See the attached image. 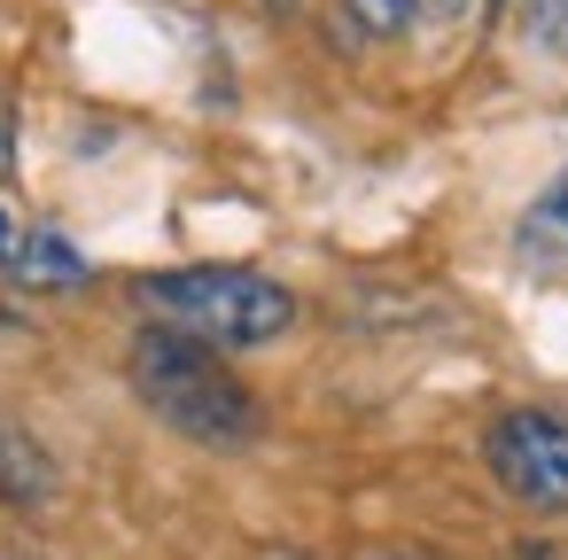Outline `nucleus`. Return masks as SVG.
Returning <instances> with one entry per match:
<instances>
[{
    "instance_id": "nucleus-13",
    "label": "nucleus",
    "mask_w": 568,
    "mask_h": 560,
    "mask_svg": "<svg viewBox=\"0 0 568 560\" xmlns=\"http://www.w3.org/2000/svg\"><path fill=\"white\" fill-rule=\"evenodd\" d=\"M265 560H304V552H265Z\"/></svg>"
},
{
    "instance_id": "nucleus-9",
    "label": "nucleus",
    "mask_w": 568,
    "mask_h": 560,
    "mask_svg": "<svg viewBox=\"0 0 568 560\" xmlns=\"http://www.w3.org/2000/svg\"><path fill=\"white\" fill-rule=\"evenodd\" d=\"M9 164H17V102L0 86V180H9Z\"/></svg>"
},
{
    "instance_id": "nucleus-3",
    "label": "nucleus",
    "mask_w": 568,
    "mask_h": 560,
    "mask_svg": "<svg viewBox=\"0 0 568 560\" xmlns=\"http://www.w3.org/2000/svg\"><path fill=\"white\" fill-rule=\"evenodd\" d=\"M483 459L498 475V490L529 513H560L568 506V420L545 413V405H514L490 420L483 436Z\"/></svg>"
},
{
    "instance_id": "nucleus-7",
    "label": "nucleus",
    "mask_w": 568,
    "mask_h": 560,
    "mask_svg": "<svg viewBox=\"0 0 568 560\" xmlns=\"http://www.w3.org/2000/svg\"><path fill=\"white\" fill-rule=\"evenodd\" d=\"M521 40L568 63V0H521Z\"/></svg>"
},
{
    "instance_id": "nucleus-10",
    "label": "nucleus",
    "mask_w": 568,
    "mask_h": 560,
    "mask_svg": "<svg viewBox=\"0 0 568 560\" xmlns=\"http://www.w3.org/2000/svg\"><path fill=\"white\" fill-rule=\"evenodd\" d=\"M17 242H24V218H17L9 203H0V265H9V257H17Z\"/></svg>"
},
{
    "instance_id": "nucleus-6",
    "label": "nucleus",
    "mask_w": 568,
    "mask_h": 560,
    "mask_svg": "<svg viewBox=\"0 0 568 560\" xmlns=\"http://www.w3.org/2000/svg\"><path fill=\"white\" fill-rule=\"evenodd\" d=\"M521 250H529V257H545V265H552V257H568V203H560V195H545V203L521 218Z\"/></svg>"
},
{
    "instance_id": "nucleus-4",
    "label": "nucleus",
    "mask_w": 568,
    "mask_h": 560,
    "mask_svg": "<svg viewBox=\"0 0 568 560\" xmlns=\"http://www.w3.org/2000/svg\"><path fill=\"white\" fill-rule=\"evenodd\" d=\"M9 273H17L24 288H40V296H71V288H87V250H79L63 226H24Z\"/></svg>"
},
{
    "instance_id": "nucleus-5",
    "label": "nucleus",
    "mask_w": 568,
    "mask_h": 560,
    "mask_svg": "<svg viewBox=\"0 0 568 560\" xmlns=\"http://www.w3.org/2000/svg\"><path fill=\"white\" fill-rule=\"evenodd\" d=\"M48 498H55V459H48V444H40L24 420L0 413V506H48Z\"/></svg>"
},
{
    "instance_id": "nucleus-8",
    "label": "nucleus",
    "mask_w": 568,
    "mask_h": 560,
    "mask_svg": "<svg viewBox=\"0 0 568 560\" xmlns=\"http://www.w3.org/2000/svg\"><path fill=\"white\" fill-rule=\"evenodd\" d=\"M343 9H351V17H358V24H366L374 40H397V32H405V24L420 17L413 0H343Z\"/></svg>"
},
{
    "instance_id": "nucleus-2",
    "label": "nucleus",
    "mask_w": 568,
    "mask_h": 560,
    "mask_svg": "<svg viewBox=\"0 0 568 560\" xmlns=\"http://www.w3.org/2000/svg\"><path fill=\"white\" fill-rule=\"evenodd\" d=\"M141 304L149 319L164 327H187L219 350H257L273 335H288L296 319V296L273 281V273H250V265H187V273H149L141 281Z\"/></svg>"
},
{
    "instance_id": "nucleus-12",
    "label": "nucleus",
    "mask_w": 568,
    "mask_h": 560,
    "mask_svg": "<svg viewBox=\"0 0 568 560\" xmlns=\"http://www.w3.org/2000/svg\"><path fill=\"white\" fill-rule=\"evenodd\" d=\"M552 195H560V203H568V172H560V187H552Z\"/></svg>"
},
{
    "instance_id": "nucleus-11",
    "label": "nucleus",
    "mask_w": 568,
    "mask_h": 560,
    "mask_svg": "<svg viewBox=\"0 0 568 560\" xmlns=\"http://www.w3.org/2000/svg\"><path fill=\"white\" fill-rule=\"evenodd\" d=\"M413 9H420V17H436V24H459L475 0H413Z\"/></svg>"
},
{
    "instance_id": "nucleus-1",
    "label": "nucleus",
    "mask_w": 568,
    "mask_h": 560,
    "mask_svg": "<svg viewBox=\"0 0 568 560\" xmlns=\"http://www.w3.org/2000/svg\"><path fill=\"white\" fill-rule=\"evenodd\" d=\"M133 389L149 397V413L164 428H180L211 451H242L265 428V405L219 366V343H203L187 327H164V319L149 335H133Z\"/></svg>"
}]
</instances>
